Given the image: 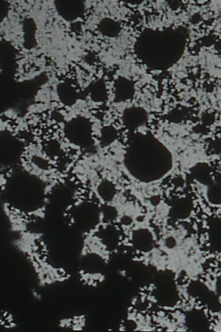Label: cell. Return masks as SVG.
<instances>
[{
	"label": "cell",
	"mask_w": 221,
	"mask_h": 332,
	"mask_svg": "<svg viewBox=\"0 0 221 332\" xmlns=\"http://www.w3.org/2000/svg\"><path fill=\"white\" fill-rule=\"evenodd\" d=\"M124 164L128 172L138 181L152 182L164 177L172 169L170 151L154 138L136 135L131 141Z\"/></svg>",
	"instance_id": "cell-1"
},
{
	"label": "cell",
	"mask_w": 221,
	"mask_h": 332,
	"mask_svg": "<svg viewBox=\"0 0 221 332\" xmlns=\"http://www.w3.org/2000/svg\"><path fill=\"white\" fill-rule=\"evenodd\" d=\"M64 132L66 137L74 145L88 149L92 147L91 127L89 120L79 117L66 123Z\"/></svg>",
	"instance_id": "cell-2"
},
{
	"label": "cell",
	"mask_w": 221,
	"mask_h": 332,
	"mask_svg": "<svg viewBox=\"0 0 221 332\" xmlns=\"http://www.w3.org/2000/svg\"><path fill=\"white\" fill-rule=\"evenodd\" d=\"M55 5L58 14L66 21H73L83 12V3L81 1H56Z\"/></svg>",
	"instance_id": "cell-3"
},
{
	"label": "cell",
	"mask_w": 221,
	"mask_h": 332,
	"mask_svg": "<svg viewBox=\"0 0 221 332\" xmlns=\"http://www.w3.org/2000/svg\"><path fill=\"white\" fill-rule=\"evenodd\" d=\"M147 119L146 111L140 108H131L124 111L123 120L126 127L135 129L146 123Z\"/></svg>",
	"instance_id": "cell-4"
},
{
	"label": "cell",
	"mask_w": 221,
	"mask_h": 332,
	"mask_svg": "<svg viewBox=\"0 0 221 332\" xmlns=\"http://www.w3.org/2000/svg\"><path fill=\"white\" fill-rule=\"evenodd\" d=\"M191 174L194 179L204 185H208L214 181L211 175L210 168L207 163H200L194 166L191 169Z\"/></svg>",
	"instance_id": "cell-5"
},
{
	"label": "cell",
	"mask_w": 221,
	"mask_h": 332,
	"mask_svg": "<svg viewBox=\"0 0 221 332\" xmlns=\"http://www.w3.org/2000/svg\"><path fill=\"white\" fill-rule=\"evenodd\" d=\"M58 95L60 101L65 105L72 106L76 101V92L69 84L61 83L58 85Z\"/></svg>",
	"instance_id": "cell-6"
},
{
	"label": "cell",
	"mask_w": 221,
	"mask_h": 332,
	"mask_svg": "<svg viewBox=\"0 0 221 332\" xmlns=\"http://www.w3.org/2000/svg\"><path fill=\"white\" fill-rule=\"evenodd\" d=\"M24 32H25V44H27L25 46L26 48L30 49L35 47L36 25L33 20L29 19L24 22Z\"/></svg>",
	"instance_id": "cell-7"
},
{
	"label": "cell",
	"mask_w": 221,
	"mask_h": 332,
	"mask_svg": "<svg viewBox=\"0 0 221 332\" xmlns=\"http://www.w3.org/2000/svg\"><path fill=\"white\" fill-rule=\"evenodd\" d=\"M133 87L129 81L124 84L120 83L116 85V99L117 101H124L129 100L133 95Z\"/></svg>",
	"instance_id": "cell-8"
},
{
	"label": "cell",
	"mask_w": 221,
	"mask_h": 332,
	"mask_svg": "<svg viewBox=\"0 0 221 332\" xmlns=\"http://www.w3.org/2000/svg\"><path fill=\"white\" fill-rule=\"evenodd\" d=\"M116 188L114 184L108 180H104L98 187V193L104 200H111L115 195Z\"/></svg>",
	"instance_id": "cell-9"
},
{
	"label": "cell",
	"mask_w": 221,
	"mask_h": 332,
	"mask_svg": "<svg viewBox=\"0 0 221 332\" xmlns=\"http://www.w3.org/2000/svg\"><path fill=\"white\" fill-rule=\"evenodd\" d=\"M117 137L116 130L112 127H107L102 129L101 144L104 147L110 145Z\"/></svg>",
	"instance_id": "cell-10"
},
{
	"label": "cell",
	"mask_w": 221,
	"mask_h": 332,
	"mask_svg": "<svg viewBox=\"0 0 221 332\" xmlns=\"http://www.w3.org/2000/svg\"><path fill=\"white\" fill-rule=\"evenodd\" d=\"M59 151L60 145L56 141L50 142L49 145L46 147V152H47L48 155L52 156V157L57 155Z\"/></svg>",
	"instance_id": "cell-11"
},
{
	"label": "cell",
	"mask_w": 221,
	"mask_h": 332,
	"mask_svg": "<svg viewBox=\"0 0 221 332\" xmlns=\"http://www.w3.org/2000/svg\"><path fill=\"white\" fill-rule=\"evenodd\" d=\"M33 161L37 167L41 168L42 169H47L49 167V164L47 163V162L41 157H35L33 158Z\"/></svg>",
	"instance_id": "cell-12"
},
{
	"label": "cell",
	"mask_w": 221,
	"mask_h": 332,
	"mask_svg": "<svg viewBox=\"0 0 221 332\" xmlns=\"http://www.w3.org/2000/svg\"><path fill=\"white\" fill-rule=\"evenodd\" d=\"M180 303V301H179L178 302L177 305H179Z\"/></svg>",
	"instance_id": "cell-13"
}]
</instances>
